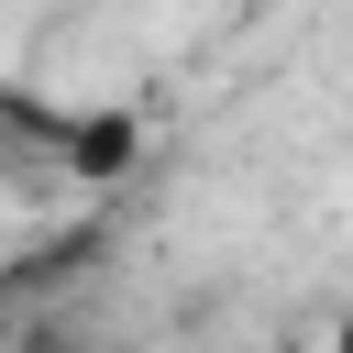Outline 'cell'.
Masks as SVG:
<instances>
[{"mask_svg":"<svg viewBox=\"0 0 353 353\" xmlns=\"http://www.w3.org/2000/svg\"><path fill=\"white\" fill-rule=\"evenodd\" d=\"M331 353H353V309H342V320H331Z\"/></svg>","mask_w":353,"mask_h":353,"instance_id":"6da1fadb","label":"cell"}]
</instances>
